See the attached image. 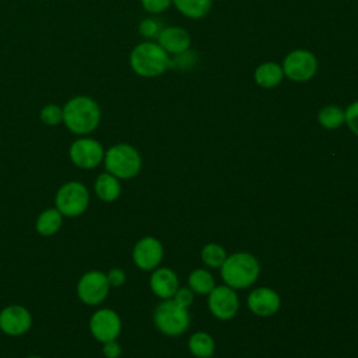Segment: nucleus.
I'll use <instances>...</instances> for the list:
<instances>
[{
    "label": "nucleus",
    "mask_w": 358,
    "mask_h": 358,
    "mask_svg": "<svg viewBox=\"0 0 358 358\" xmlns=\"http://www.w3.org/2000/svg\"><path fill=\"white\" fill-rule=\"evenodd\" d=\"M32 327V313L28 308L11 303L0 310V331L10 337L27 334Z\"/></svg>",
    "instance_id": "11"
},
{
    "label": "nucleus",
    "mask_w": 358,
    "mask_h": 358,
    "mask_svg": "<svg viewBox=\"0 0 358 358\" xmlns=\"http://www.w3.org/2000/svg\"><path fill=\"white\" fill-rule=\"evenodd\" d=\"M101 117V106L87 95L73 96L63 106V124L77 136L92 133L99 126Z\"/></svg>",
    "instance_id": "1"
},
{
    "label": "nucleus",
    "mask_w": 358,
    "mask_h": 358,
    "mask_svg": "<svg viewBox=\"0 0 358 358\" xmlns=\"http://www.w3.org/2000/svg\"><path fill=\"white\" fill-rule=\"evenodd\" d=\"M102 354L105 358H119L122 355V345L116 340L102 343Z\"/></svg>",
    "instance_id": "32"
},
{
    "label": "nucleus",
    "mask_w": 358,
    "mask_h": 358,
    "mask_svg": "<svg viewBox=\"0 0 358 358\" xmlns=\"http://www.w3.org/2000/svg\"><path fill=\"white\" fill-rule=\"evenodd\" d=\"M220 268L224 282L234 289L250 287L260 274L257 259L248 252H236L227 256Z\"/></svg>",
    "instance_id": "3"
},
{
    "label": "nucleus",
    "mask_w": 358,
    "mask_h": 358,
    "mask_svg": "<svg viewBox=\"0 0 358 358\" xmlns=\"http://www.w3.org/2000/svg\"><path fill=\"white\" fill-rule=\"evenodd\" d=\"M90 190L78 180H69L63 183L55 194V207L63 217H80L90 207Z\"/></svg>",
    "instance_id": "6"
},
{
    "label": "nucleus",
    "mask_w": 358,
    "mask_h": 358,
    "mask_svg": "<svg viewBox=\"0 0 358 358\" xmlns=\"http://www.w3.org/2000/svg\"><path fill=\"white\" fill-rule=\"evenodd\" d=\"M187 282H189V287L193 292H197V294H201V295H207L215 287L214 277L211 275L210 271H207L204 268L193 270L189 274Z\"/></svg>",
    "instance_id": "22"
},
{
    "label": "nucleus",
    "mask_w": 358,
    "mask_h": 358,
    "mask_svg": "<svg viewBox=\"0 0 358 358\" xmlns=\"http://www.w3.org/2000/svg\"><path fill=\"white\" fill-rule=\"evenodd\" d=\"M189 351L196 358H211L215 351L214 338L206 331H196L189 337Z\"/></svg>",
    "instance_id": "20"
},
{
    "label": "nucleus",
    "mask_w": 358,
    "mask_h": 358,
    "mask_svg": "<svg viewBox=\"0 0 358 358\" xmlns=\"http://www.w3.org/2000/svg\"><path fill=\"white\" fill-rule=\"evenodd\" d=\"M150 288L158 298L171 299L179 288V280L173 270L168 267H157L150 277Z\"/></svg>",
    "instance_id": "15"
},
{
    "label": "nucleus",
    "mask_w": 358,
    "mask_h": 358,
    "mask_svg": "<svg viewBox=\"0 0 358 358\" xmlns=\"http://www.w3.org/2000/svg\"><path fill=\"white\" fill-rule=\"evenodd\" d=\"M210 312L220 320L232 319L239 309V299L234 288L225 285H215L207 298Z\"/></svg>",
    "instance_id": "12"
},
{
    "label": "nucleus",
    "mask_w": 358,
    "mask_h": 358,
    "mask_svg": "<svg viewBox=\"0 0 358 358\" xmlns=\"http://www.w3.org/2000/svg\"><path fill=\"white\" fill-rule=\"evenodd\" d=\"M39 119L45 126L55 127L63 123V106L48 103L39 110Z\"/></svg>",
    "instance_id": "25"
},
{
    "label": "nucleus",
    "mask_w": 358,
    "mask_h": 358,
    "mask_svg": "<svg viewBox=\"0 0 358 358\" xmlns=\"http://www.w3.org/2000/svg\"><path fill=\"white\" fill-rule=\"evenodd\" d=\"M63 218V214L56 207L46 208L38 214L35 220V229L41 236H53L60 231Z\"/></svg>",
    "instance_id": "18"
},
{
    "label": "nucleus",
    "mask_w": 358,
    "mask_h": 358,
    "mask_svg": "<svg viewBox=\"0 0 358 358\" xmlns=\"http://www.w3.org/2000/svg\"><path fill=\"white\" fill-rule=\"evenodd\" d=\"M105 150L102 144L88 136H80L69 148V157L73 165L80 169H94L103 162Z\"/></svg>",
    "instance_id": "9"
},
{
    "label": "nucleus",
    "mask_w": 358,
    "mask_h": 358,
    "mask_svg": "<svg viewBox=\"0 0 358 358\" xmlns=\"http://www.w3.org/2000/svg\"><path fill=\"white\" fill-rule=\"evenodd\" d=\"M164 257L162 243L154 236H144L136 242L131 252V259L134 264L144 270H155Z\"/></svg>",
    "instance_id": "13"
},
{
    "label": "nucleus",
    "mask_w": 358,
    "mask_h": 358,
    "mask_svg": "<svg viewBox=\"0 0 358 358\" xmlns=\"http://www.w3.org/2000/svg\"><path fill=\"white\" fill-rule=\"evenodd\" d=\"M103 165L106 172L117 179H131L141 171V155L133 145L127 143H117L105 150Z\"/></svg>",
    "instance_id": "4"
},
{
    "label": "nucleus",
    "mask_w": 358,
    "mask_h": 358,
    "mask_svg": "<svg viewBox=\"0 0 358 358\" xmlns=\"http://www.w3.org/2000/svg\"><path fill=\"white\" fill-rule=\"evenodd\" d=\"M344 123L355 136H358V101L350 103L344 110Z\"/></svg>",
    "instance_id": "27"
},
{
    "label": "nucleus",
    "mask_w": 358,
    "mask_h": 358,
    "mask_svg": "<svg viewBox=\"0 0 358 358\" xmlns=\"http://www.w3.org/2000/svg\"><path fill=\"white\" fill-rule=\"evenodd\" d=\"M281 305L280 295L267 287L255 288L248 296V308L257 316H271Z\"/></svg>",
    "instance_id": "14"
},
{
    "label": "nucleus",
    "mask_w": 358,
    "mask_h": 358,
    "mask_svg": "<svg viewBox=\"0 0 358 358\" xmlns=\"http://www.w3.org/2000/svg\"><path fill=\"white\" fill-rule=\"evenodd\" d=\"M106 278L110 288H119L126 282V273L119 267H113L106 273Z\"/></svg>",
    "instance_id": "29"
},
{
    "label": "nucleus",
    "mask_w": 358,
    "mask_h": 358,
    "mask_svg": "<svg viewBox=\"0 0 358 358\" xmlns=\"http://www.w3.org/2000/svg\"><path fill=\"white\" fill-rule=\"evenodd\" d=\"M161 29H162V25L157 18H144L138 25V32L141 34V36L147 39L158 38Z\"/></svg>",
    "instance_id": "26"
},
{
    "label": "nucleus",
    "mask_w": 358,
    "mask_h": 358,
    "mask_svg": "<svg viewBox=\"0 0 358 358\" xmlns=\"http://www.w3.org/2000/svg\"><path fill=\"white\" fill-rule=\"evenodd\" d=\"M225 259H227V252L218 243H207L201 249V260L208 267L218 268L225 262Z\"/></svg>",
    "instance_id": "24"
},
{
    "label": "nucleus",
    "mask_w": 358,
    "mask_h": 358,
    "mask_svg": "<svg viewBox=\"0 0 358 358\" xmlns=\"http://www.w3.org/2000/svg\"><path fill=\"white\" fill-rule=\"evenodd\" d=\"M94 192L99 200L105 203H113L120 197L122 193L120 179L105 171L96 176L94 182Z\"/></svg>",
    "instance_id": "17"
},
{
    "label": "nucleus",
    "mask_w": 358,
    "mask_h": 358,
    "mask_svg": "<svg viewBox=\"0 0 358 358\" xmlns=\"http://www.w3.org/2000/svg\"><path fill=\"white\" fill-rule=\"evenodd\" d=\"M253 78L255 83L262 88H274L282 81L284 71L280 64L274 62H266L256 67Z\"/></svg>",
    "instance_id": "19"
},
{
    "label": "nucleus",
    "mask_w": 358,
    "mask_h": 358,
    "mask_svg": "<svg viewBox=\"0 0 358 358\" xmlns=\"http://www.w3.org/2000/svg\"><path fill=\"white\" fill-rule=\"evenodd\" d=\"M155 327L165 336H180L190 326V315L187 308L180 306L173 298L164 299L154 310L152 316Z\"/></svg>",
    "instance_id": "5"
},
{
    "label": "nucleus",
    "mask_w": 358,
    "mask_h": 358,
    "mask_svg": "<svg viewBox=\"0 0 358 358\" xmlns=\"http://www.w3.org/2000/svg\"><path fill=\"white\" fill-rule=\"evenodd\" d=\"M110 291L106 273L99 270L85 271L77 282L76 292L78 299L88 306L101 305Z\"/></svg>",
    "instance_id": "7"
},
{
    "label": "nucleus",
    "mask_w": 358,
    "mask_h": 358,
    "mask_svg": "<svg viewBox=\"0 0 358 358\" xmlns=\"http://www.w3.org/2000/svg\"><path fill=\"white\" fill-rule=\"evenodd\" d=\"M28 358H43V357H39V355H31V357H28Z\"/></svg>",
    "instance_id": "33"
},
{
    "label": "nucleus",
    "mask_w": 358,
    "mask_h": 358,
    "mask_svg": "<svg viewBox=\"0 0 358 358\" xmlns=\"http://www.w3.org/2000/svg\"><path fill=\"white\" fill-rule=\"evenodd\" d=\"M176 10L192 20H199L207 15L213 0H172Z\"/></svg>",
    "instance_id": "21"
},
{
    "label": "nucleus",
    "mask_w": 358,
    "mask_h": 358,
    "mask_svg": "<svg viewBox=\"0 0 358 358\" xmlns=\"http://www.w3.org/2000/svg\"><path fill=\"white\" fill-rule=\"evenodd\" d=\"M317 122L324 129H338L344 123V110L337 105H326L317 112Z\"/></svg>",
    "instance_id": "23"
},
{
    "label": "nucleus",
    "mask_w": 358,
    "mask_h": 358,
    "mask_svg": "<svg viewBox=\"0 0 358 358\" xmlns=\"http://www.w3.org/2000/svg\"><path fill=\"white\" fill-rule=\"evenodd\" d=\"M316 56L306 49H295L289 52L281 64L284 77L294 83H303L310 80L317 71Z\"/></svg>",
    "instance_id": "8"
},
{
    "label": "nucleus",
    "mask_w": 358,
    "mask_h": 358,
    "mask_svg": "<svg viewBox=\"0 0 358 358\" xmlns=\"http://www.w3.org/2000/svg\"><path fill=\"white\" fill-rule=\"evenodd\" d=\"M193 291L190 289V287H182V288H178V291L175 292L173 295V299L175 302H178L180 306L183 308H189L192 303H193Z\"/></svg>",
    "instance_id": "31"
},
{
    "label": "nucleus",
    "mask_w": 358,
    "mask_h": 358,
    "mask_svg": "<svg viewBox=\"0 0 358 358\" xmlns=\"http://www.w3.org/2000/svg\"><path fill=\"white\" fill-rule=\"evenodd\" d=\"M157 43L166 52L172 55H179L189 49L190 46V35L186 29L180 27H166L162 28Z\"/></svg>",
    "instance_id": "16"
},
{
    "label": "nucleus",
    "mask_w": 358,
    "mask_h": 358,
    "mask_svg": "<svg viewBox=\"0 0 358 358\" xmlns=\"http://www.w3.org/2000/svg\"><path fill=\"white\" fill-rule=\"evenodd\" d=\"M141 7L150 13V14H161L164 11H166L171 4L172 0H140Z\"/></svg>",
    "instance_id": "28"
},
{
    "label": "nucleus",
    "mask_w": 358,
    "mask_h": 358,
    "mask_svg": "<svg viewBox=\"0 0 358 358\" xmlns=\"http://www.w3.org/2000/svg\"><path fill=\"white\" fill-rule=\"evenodd\" d=\"M129 64L137 76L151 78L165 73L172 66V60L158 43L148 41L133 48Z\"/></svg>",
    "instance_id": "2"
},
{
    "label": "nucleus",
    "mask_w": 358,
    "mask_h": 358,
    "mask_svg": "<svg viewBox=\"0 0 358 358\" xmlns=\"http://www.w3.org/2000/svg\"><path fill=\"white\" fill-rule=\"evenodd\" d=\"M88 327L91 336L102 344L119 337L122 331V319L113 309L101 308L91 315Z\"/></svg>",
    "instance_id": "10"
},
{
    "label": "nucleus",
    "mask_w": 358,
    "mask_h": 358,
    "mask_svg": "<svg viewBox=\"0 0 358 358\" xmlns=\"http://www.w3.org/2000/svg\"><path fill=\"white\" fill-rule=\"evenodd\" d=\"M196 60H197L196 53H193L187 49L179 55H175V60H172V66L176 64L180 69H186V67H192Z\"/></svg>",
    "instance_id": "30"
}]
</instances>
